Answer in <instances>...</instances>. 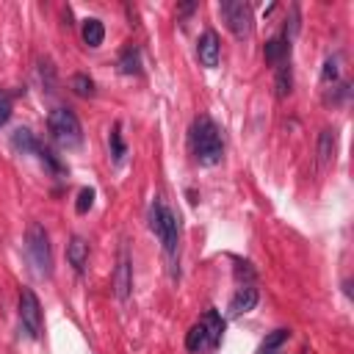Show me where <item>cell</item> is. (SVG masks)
<instances>
[{
  "instance_id": "cell-23",
  "label": "cell",
  "mask_w": 354,
  "mask_h": 354,
  "mask_svg": "<svg viewBox=\"0 0 354 354\" xmlns=\"http://www.w3.org/2000/svg\"><path fill=\"white\" fill-rule=\"evenodd\" d=\"M111 155L116 163H122V158H124V141H122L119 124H113V130H111Z\"/></svg>"
},
{
  "instance_id": "cell-24",
  "label": "cell",
  "mask_w": 354,
  "mask_h": 354,
  "mask_svg": "<svg viewBox=\"0 0 354 354\" xmlns=\"http://www.w3.org/2000/svg\"><path fill=\"white\" fill-rule=\"evenodd\" d=\"M11 108H14V97L6 88H0V127L11 119Z\"/></svg>"
},
{
  "instance_id": "cell-16",
  "label": "cell",
  "mask_w": 354,
  "mask_h": 354,
  "mask_svg": "<svg viewBox=\"0 0 354 354\" xmlns=\"http://www.w3.org/2000/svg\"><path fill=\"white\" fill-rule=\"evenodd\" d=\"M335 155V130H324L318 138V163H329Z\"/></svg>"
},
{
  "instance_id": "cell-11",
  "label": "cell",
  "mask_w": 354,
  "mask_h": 354,
  "mask_svg": "<svg viewBox=\"0 0 354 354\" xmlns=\"http://www.w3.org/2000/svg\"><path fill=\"white\" fill-rule=\"evenodd\" d=\"M263 55H266V61L268 64H285L288 61V55H290V41L285 39V36H277V39H271V41H266V47H263Z\"/></svg>"
},
{
  "instance_id": "cell-5",
  "label": "cell",
  "mask_w": 354,
  "mask_h": 354,
  "mask_svg": "<svg viewBox=\"0 0 354 354\" xmlns=\"http://www.w3.org/2000/svg\"><path fill=\"white\" fill-rule=\"evenodd\" d=\"M218 11H221V17H224V22H227V28L232 30L235 39L243 41V39L252 36L254 17H252V6L249 3H243V0H224L218 6Z\"/></svg>"
},
{
  "instance_id": "cell-8",
  "label": "cell",
  "mask_w": 354,
  "mask_h": 354,
  "mask_svg": "<svg viewBox=\"0 0 354 354\" xmlns=\"http://www.w3.org/2000/svg\"><path fill=\"white\" fill-rule=\"evenodd\" d=\"M196 58H199V64L207 66V69L218 66V58H221V41H218V36H216L213 30H205V33L199 36V41H196Z\"/></svg>"
},
{
  "instance_id": "cell-22",
  "label": "cell",
  "mask_w": 354,
  "mask_h": 354,
  "mask_svg": "<svg viewBox=\"0 0 354 354\" xmlns=\"http://www.w3.org/2000/svg\"><path fill=\"white\" fill-rule=\"evenodd\" d=\"M340 77V55H329L324 61V72H321V80L324 83H335Z\"/></svg>"
},
{
  "instance_id": "cell-2",
  "label": "cell",
  "mask_w": 354,
  "mask_h": 354,
  "mask_svg": "<svg viewBox=\"0 0 354 354\" xmlns=\"http://www.w3.org/2000/svg\"><path fill=\"white\" fill-rule=\"evenodd\" d=\"M149 230L158 235L166 257L171 263H177V249H180V230H177V216L166 207V202L160 196H155V202L149 205Z\"/></svg>"
},
{
  "instance_id": "cell-18",
  "label": "cell",
  "mask_w": 354,
  "mask_h": 354,
  "mask_svg": "<svg viewBox=\"0 0 354 354\" xmlns=\"http://www.w3.org/2000/svg\"><path fill=\"white\" fill-rule=\"evenodd\" d=\"M69 86H72V91L77 94V97H94V80L88 77V75H83V72H77V75H72V80H69Z\"/></svg>"
},
{
  "instance_id": "cell-4",
  "label": "cell",
  "mask_w": 354,
  "mask_h": 354,
  "mask_svg": "<svg viewBox=\"0 0 354 354\" xmlns=\"http://www.w3.org/2000/svg\"><path fill=\"white\" fill-rule=\"evenodd\" d=\"M47 127H50V136L58 147L64 149H75L80 147L83 141V127H80V119L69 111V108H55L47 119Z\"/></svg>"
},
{
  "instance_id": "cell-12",
  "label": "cell",
  "mask_w": 354,
  "mask_h": 354,
  "mask_svg": "<svg viewBox=\"0 0 354 354\" xmlns=\"http://www.w3.org/2000/svg\"><path fill=\"white\" fill-rule=\"evenodd\" d=\"M199 324L207 329L210 346L216 348V346L221 343V335H224V318H221V313H218V310H205V315L199 318Z\"/></svg>"
},
{
  "instance_id": "cell-6",
  "label": "cell",
  "mask_w": 354,
  "mask_h": 354,
  "mask_svg": "<svg viewBox=\"0 0 354 354\" xmlns=\"http://www.w3.org/2000/svg\"><path fill=\"white\" fill-rule=\"evenodd\" d=\"M19 324L28 332V337H41V304L30 288L19 290Z\"/></svg>"
},
{
  "instance_id": "cell-7",
  "label": "cell",
  "mask_w": 354,
  "mask_h": 354,
  "mask_svg": "<svg viewBox=\"0 0 354 354\" xmlns=\"http://www.w3.org/2000/svg\"><path fill=\"white\" fill-rule=\"evenodd\" d=\"M113 288H116V296L122 301L130 296V288H133V263H130L127 246L119 249V260H116V268H113Z\"/></svg>"
},
{
  "instance_id": "cell-3",
  "label": "cell",
  "mask_w": 354,
  "mask_h": 354,
  "mask_svg": "<svg viewBox=\"0 0 354 354\" xmlns=\"http://www.w3.org/2000/svg\"><path fill=\"white\" fill-rule=\"evenodd\" d=\"M25 254L36 277H50L53 274V249H50V235L39 221H30L25 230Z\"/></svg>"
},
{
  "instance_id": "cell-13",
  "label": "cell",
  "mask_w": 354,
  "mask_h": 354,
  "mask_svg": "<svg viewBox=\"0 0 354 354\" xmlns=\"http://www.w3.org/2000/svg\"><path fill=\"white\" fill-rule=\"evenodd\" d=\"M11 147L19 152V155H30V152H39V141H36V136L28 130V127H17L14 133H11Z\"/></svg>"
},
{
  "instance_id": "cell-15",
  "label": "cell",
  "mask_w": 354,
  "mask_h": 354,
  "mask_svg": "<svg viewBox=\"0 0 354 354\" xmlns=\"http://www.w3.org/2000/svg\"><path fill=\"white\" fill-rule=\"evenodd\" d=\"M80 36H83V41H86L88 47H100L102 39H105V28H102V22H100L97 17H88V19H83Z\"/></svg>"
},
{
  "instance_id": "cell-21",
  "label": "cell",
  "mask_w": 354,
  "mask_h": 354,
  "mask_svg": "<svg viewBox=\"0 0 354 354\" xmlns=\"http://www.w3.org/2000/svg\"><path fill=\"white\" fill-rule=\"evenodd\" d=\"M288 335H290L288 329H274V332L260 343V354H277V348L288 340Z\"/></svg>"
},
{
  "instance_id": "cell-9",
  "label": "cell",
  "mask_w": 354,
  "mask_h": 354,
  "mask_svg": "<svg viewBox=\"0 0 354 354\" xmlns=\"http://www.w3.org/2000/svg\"><path fill=\"white\" fill-rule=\"evenodd\" d=\"M254 304H257V288H254L252 282H246V285H241V288L235 290V296L230 299L227 315H230V318H241L243 313L254 310Z\"/></svg>"
},
{
  "instance_id": "cell-1",
  "label": "cell",
  "mask_w": 354,
  "mask_h": 354,
  "mask_svg": "<svg viewBox=\"0 0 354 354\" xmlns=\"http://www.w3.org/2000/svg\"><path fill=\"white\" fill-rule=\"evenodd\" d=\"M191 149L196 155L199 163L205 166H216L224 155V141H221V133L218 127L207 119V116H199L194 124H191Z\"/></svg>"
},
{
  "instance_id": "cell-20",
  "label": "cell",
  "mask_w": 354,
  "mask_h": 354,
  "mask_svg": "<svg viewBox=\"0 0 354 354\" xmlns=\"http://www.w3.org/2000/svg\"><path fill=\"white\" fill-rule=\"evenodd\" d=\"M36 155H39V160H41V163H44V166H47V169L55 174V177L66 174V166H64V163L58 160V155H55V152H50L47 147H39V152H36Z\"/></svg>"
},
{
  "instance_id": "cell-19",
  "label": "cell",
  "mask_w": 354,
  "mask_h": 354,
  "mask_svg": "<svg viewBox=\"0 0 354 354\" xmlns=\"http://www.w3.org/2000/svg\"><path fill=\"white\" fill-rule=\"evenodd\" d=\"M119 69L124 72V75H138L141 72V58H138V50H124L122 53V58H119Z\"/></svg>"
},
{
  "instance_id": "cell-17",
  "label": "cell",
  "mask_w": 354,
  "mask_h": 354,
  "mask_svg": "<svg viewBox=\"0 0 354 354\" xmlns=\"http://www.w3.org/2000/svg\"><path fill=\"white\" fill-rule=\"evenodd\" d=\"M293 88V75H290V64H279L277 66V97H288Z\"/></svg>"
},
{
  "instance_id": "cell-14",
  "label": "cell",
  "mask_w": 354,
  "mask_h": 354,
  "mask_svg": "<svg viewBox=\"0 0 354 354\" xmlns=\"http://www.w3.org/2000/svg\"><path fill=\"white\" fill-rule=\"evenodd\" d=\"M185 348H188V351H205V348H213V346H210V335H207V329H205L199 321L188 329V335H185Z\"/></svg>"
},
{
  "instance_id": "cell-25",
  "label": "cell",
  "mask_w": 354,
  "mask_h": 354,
  "mask_svg": "<svg viewBox=\"0 0 354 354\" xmlns=\"http://www.w3.org/2000/svg\"><path fill=\"white\" fill-rule=\"evenodd\" d=\"M91 205H94V188H80L77 202H75V210H77V213H88Z\"/></svg>"
},
{
  "instance_id": "cell-26",
  "label": "cell",
  "mask_w": 354,
  "mask_h": 354,
  "mask_svg": "<svg viewBox=\"0 0 354 354\" xmlns=\"http://www.w3.org/2000/svg\"><path fill=\"white\" fill-rule=\"evenodd\" d=\"M41 83H44V88L47 91H53V86H55V69L50 66V61H41Z\"/></svg>"
},
{
  "instance_id": "cell-10",
  "label": "cell",
  "mask_w": 354,
  "mask_h": 354,
  "mask_svg": "<svg viewBox=\"0 0 354 354\" xmlns=\"http://www.w3.org/2000/svg\"><path fill=\"white\" fill-rule=\"evenodd\" d=\"M66 260H69V266L77 274L86 268V263H88V243H86V238H80V235H72L69 238V243H66Z\"/></svg>"
}]
</instances>
